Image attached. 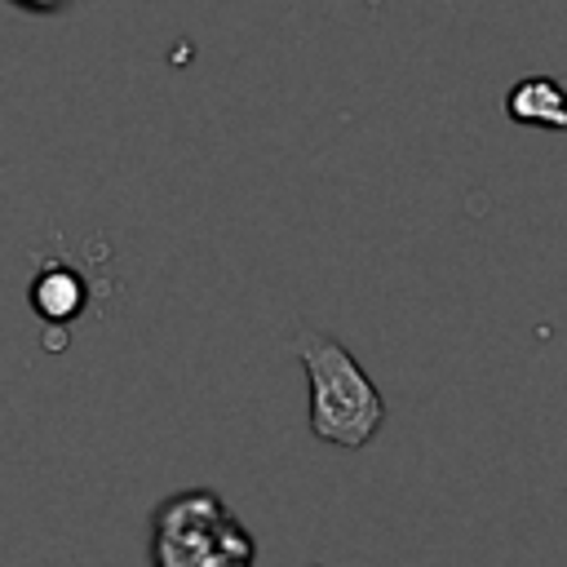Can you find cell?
I'll use <instances>...</instances> for the list:
<instances>
[{
  "label": "cell",
  "mask_w": 567,
  "mask_h": 567,
  "mask_svg": "<svg viewBox=\"0 0 567 567\" xmlns=\"http://www.w3.org/2000/svg\"><path fill=\"white\" fill-rule=\"evenodd\" d=\"M27 297H31V310H35L49 328H71V323L84 315V306H89V279H84L71 261L49 257V261H40V270L31 275Z\"/></svg>",
  "instance_id": "3957f363"
},
{
  "label": "cell",
  "mask_w": 567,
  "mask_h": 567,
  "mask_svg": "<svg viewBox=\"0 0 567 567\" xmlns=\"http://www.w3.org/2000/svg\"><path fill=\"white\" fill-rule=\"evenodd\" d=\"M292 354L301 359L310 385V434L332 447H368L381 434L390 408L363 363L319 328H297Z\"/></svg>",
  "instance_id": "6da1fadb"
},
{
  "label": "cell",
  "mask_w": 567,
  "mask_h": 567,
  "mask_svg": "<svg viewBox=\"0 0 567 567\" xmlns=\"http://www.w3.org/2000/svg\"><path fill=\"white\" fill-rule=\"evenodd\" d=\"M505 115L523 128L567 133V89L554 75H523L505 93Z\"/></svg>",
  "instance_id": "277c9868"
},
{
  "label": "cell",
  "mask_w": 567,
  "mask_h": 567,
  "mask_svg": "<svg viewBox=\"0 0 567 567\" xmlns=\"http://www.w3.org/2000/svg\"><path fill=\"white\" fill-rule=\"evenodd\" d=\"M13 9H22V13H35V18H44V13H62L71 0H9Z\"/></svg>",
  "instance_id": "5b68a950"
},
{
  "label": "cell",
  "mask_w": 567,
  "mask_h": 567,
  "mask_svg": "<svg viewBox=\"0 0 567 567\" xmlns=\"http://www.w3.org/2000/svg\"><path fill=\"white\" fill-rule=\"evenodd\" d=\"M155 567H252V536L217 492H177L151 518Z\"/></svg>",
  "instance_id": "7a4b0ae2"
}]
</instances>
